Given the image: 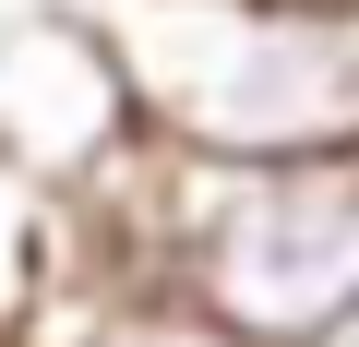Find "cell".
Listing matches in <instances>:
<instances>
[{
    "label": "cell",
    "mask_w": 359,
    "mask_h": 347,
    "mask_svg": "<svg viewBox=\"0 0 359 347\" xmlns=\"http://www.w3.org/2000/svg\"><path fill=\"white\" fill-rule=\"evenodd\" d=\"M168 287L228 335H359V156H180L144 132Z\"/></svg>",
    "instance_id": "obj_2"
},
{
    "label": "cell",
    "mask_w": 359,
    "mask_h": 347,
    "mask_svg": "<svg viewBox=\"0 0 359 347\" xmlns=\"http://www.w3.org/2000/svg\"><path fill=\"white\" fill-rule=\"evenodd\" d=\"M132 144H144V108H132V72H120V48H108V25L84 0L0 36V156H13L25 180H48L72 204Z\"/></svg>",
    "instance_id": "obj_3"
},
{
    "label": "cell",
    "mask_w": 359,
    "mask_h": 347,
    "mask_svg": "<svg viewBox=\"0 0 359 347\" xmlns=\"http://www.w3.org/2000/svg\"><path fill=\"white\" fill-rule=\"evenodd\" d=\"M180 156H359V0H84Z\"/></svg>",
    "instance_id": "obj_1"
}]
</instances>
